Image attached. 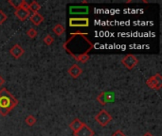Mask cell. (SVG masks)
<instances>
[{
    "mask_svg": "<svg viewBox=\"0 0 162 136\" xmlns=\"http://www.w3.org/2000/svg\"><path fill=\"white\" fill-rule=\"evenodd\" d=\"M87 36L88 33L84 32L70 33V37L63 45V48L73 58L88 54L94 48V44L88 40Z\"/></svg>",
    "mask_w": 162,
    "mask_h": 136,
    "instance_id": "cell-1",
    "label": "cell"
},
{
    "mask_svg": "<svg viewBox=\"0 0 162 136\" xmlns=\"http://www.w3.org/2000/svg\"><path fill=\"white\" fill-rule=\"evenodd\" d=\"M97 101L102 104V105H106L110 102L114 101V94L109 91L102 92L98 96H97Z\"/></svg>",
    "mask_w": 162,
    "mask_h": 136,
    "instance_id": "cell-7",
    "label": "cell"
},
{
    "mask_svg": "<svg viewBox=\"0 0 162 136\" xmlns=\"http://www.w3.org/2000/svg\"><path fill=\"white\" fill-rule=\"evenodd\" d=\"M85 124V123H83V121H81L79 118H75L74 119L70 124H69V128L71 129V130L73 131V133H75V132H77L79 130H81L83 127V125Z\"/></svg>",
    "mask_w": 162,
    "mask_h": 136,
    "instance_id": "cell-13",
    "label": "cell"
},
{
    "mask_svg": "<svg viewBox=\"0 0 162 136\" xmlns=\"http://www.w3.org/2000/svg\"><path fill=\"white\" fill-rule=\"evenodd\" d=\"M67 73H68V75L73 78V79H77L79 78L82 74H83V69L81 66H79L78 64H73L71 65L68 70H67Z\"/></svg>",
    "mask_w": 162,
    "mask_h": 136,
    "instance_id": "cell-9",
    "label": "cell"
},
{
    "mask_svg": "<svg viewBox=\"0 0 162 136\" xmlns=\"http://www.w3.org/2000/svg\"><path fill=\"white\" fill-rule=\"evenodd\" d=\"M30 20L34 25V26L38 27L44 22L45 18L42 14H39V12H33L31 15H30Z\"/></svg>",
    "mask_w": 162,
    "mask_h": 136,
    "instance_id": "cell-12",
    "label": "cell"
},
{
    "mask_svg": "<svg viewBox=\"0 0 162 136\" xmlns=\"http://www.w3.org/2000/svg\"><path fill=\"white\" fill-rule=\"evenodd\" d=\"M10 53L14 59H19V58H21L24 55L25 50H24L23 47L20 45H14V46L10 49Z\"/></svg>",
    "mask_w": 162,
    "mask_h": 136,
    "instance_id": "cell-10",
    "label": "cell"
},
{
    "mask_svg": "<svg viewBox=\"0 0 162 136\" xmlns=\"http://www.w3.org/2000/svg\"><path fill=\"white\" fill-rule=\"evenodd\" d=\"M112 136H126V135L122 132V130H116L113 134H112Z\"/></svg>",
    "mask_w": 162,
    "mask_h": 136,
    "instance_id": "cell-24",
    "label": "cell"
},
{
    "mask_svg": "<svg viewBox=\"0 0 162 136\" xmlns=\"http://www.w3.org/2000/svg\"><path fill=\"white\" fill-rule=\"evenodd\" d=\"M52 31L54 32V34H56L57 36H61L62 34H64L66 31V28L64 26H62L61 24H57L56 26L53 27Z\"/></svg>",
    "mask_w": 162,
    "mask_h": 136,
    "instance_id": "cell-15",
    "label": "cell"
},
{
    "mask_svg": "<svg viewBox=\"0 0 162 136\" xmlns=\"http://www.w3.org/2000/svg\"><path fill=\"white\" fill-rule=\"evenodd\" d=\"M41 9V5L37 2V1H32L31 3H30V10L33 12H38V10Z\"/></svg>",
    "mask_w": 162,
    "mask_h": 136,
    "instance_id": "cell-18",
    "label": "cell"
},
{
    "mask_svg": "<svg viewBox=\"0 0 162 136\" xmlns=\"http://www.w3.org/2000/svg\"><path fill=\"white\" fill-rule=\"evenodd\" d=\"M8 2L10 6H12V8H14L15 10L19 9L20 5H21V1H18V0H9Z\"/></svg>",
    "mask_w": 162,
    "mask_h": 136,
    "instance_id": "cell-21",
    "label": "cell"
},
{
    "mask_svg": "<svg viewBox=\"0 0 162 136\" xmlns=\"http://www.w3.org/2000/svg\"><path fill=\"white\" fill-rule=\"evenodd\" d=\"M89 12V7L87 6H71L69 7L70 14H87Z\"/></svg>",
    "mask_w": 162,
    "mask_h": 136,
    "instance_id": "cell-8",
    "label": "cell"
},
{
    "mask_svg": "<svg viewBox=\"0 0 162 136\" xmlns=\"http://www.w3.org/2000/svg\"><path fill=\"white\" fill-rule=\"evenodd\" d=\"M5 83V80L1 77V76H0V88H1L2 87V86H3V84Z\"/></svg>",
    "mask_w": 162,
    "mask_h": 136,
    "instance_id": "cell-25",
    "label": "cell"
},
{
    "mask_svg": "<svg viewBox=\"0 0 162 136\" xmlns=\"http://www.w3.org/2000/svg\"><path fill=\"white\" fill-rule=\"evenodd\" d=\"M143 136H154L151 132H145L144 134H143Z\"/></svg>",
    "mask_w": 162,
    "mask_h": 136,
    "instance_id": "cell-26",
    "label": "cell"
},
{
    "mask_svg": "<svg viewBox=\"0 0 162 136\" xmlns=\"http://www.w3.org/2000/svg\"><path fill=\"white\" fill-rule=\"evenodd\" d=\"M36 122H37V119H36V117L33 116L32 115H29L26 117V119H25V123H26V124H27L28 126H30V127L34 126V125L36 124Z\"/></svg>",
    "mask_w": 162,
    "mask_h": 136,
    "instance_id": "cell-16",
    "label": "cell"
},
{
    "mask_svg": "<svg viewBox=\"0 0 162 136\" xmlns=\"http://www.w3.org/2000/svg\"><path fill=\"white\" fill-rule=\"evenodd\" d=\"M7 19H8V15L2 10H0V25H2Z\"/></svg>",
    "mask_w": 162,
    "mask_h": 136,
    "instance_id": "cell-23",
    "label": "cell"
},
{
    "mask_svg": "<svg viewBox=\"0 0 162 136\" xmlns=\"http://www.w3.org/2000/svg\"><path fill=\"white\" fill-rule=\"evenodd\" d=\"M18 105V100L6 88L0 90V115L7 116Z\"/></svg>",
    "mask_w": 162,
    "mask_h": 136,
    "instance_id": "cell-2",
    "label": "cell"
},
{
    "mask_svg": "<svg viewBox=\"0 0 162 136\" xmlns=\"http://www.w3.org/2000/svg\"><path fill=\"white\" fill-rule=\"evenodd\" d=\"M121 64L125 66L128 70H131V69L135 68L136 65H138L139 60L135 55L128 54V55H126L125 57L121 60Z\"/></svg>",
    "mask_w": 162,
    "mask_h": 136,
    "instance_id": "cell-6",
    "label": "cell"
},
{
    "mask_svg": "<svg viewBox=\"0 0 162 136\" xmlns=\"http://www.w3.org/2000/svg\"><path fill=\"white\" fill-rule=\"evenodd\" d=\"M53 42H54V38H53V37H52L51 35L47 34V35L45 36V38H44V43H45L47 45H51L53 44Z\"/></svg>",
    "mask_w": 162,
    "mask_h": 136,
    "instance_id": "cell-20",
    "label": "cell"
},
{
    "mask_svg": "<svg viewBox=\"0 0 162 136\" xmlns=\"http://www.w3.org/2000/svg\"><path fill=\"white\" fill-rule=\"evenodd\" d=\"M68 25L70 28H87L89 27L90 21L86 17H81V18L72 17L69 19Z\"/></svg>",
    "mask_w": 162,
    "mask_h": 136,
    "instance_id": "cell-5",
    "label": "cell"
},
{
    "mask_svg": "<svg viewBox=\"0 0 162 136\" xmlns=\"http://www.w3.org/2000/svg\"><path fill=\"white\" fill-rule=\"evenodd\" d=\"M112 120H113V117H112V115L104 109L102 110L101 112L95 116V121L102 127L107 126Z\"/></svg>",
    "mask_w": 162,
    "mask_h": 136,
    "instance_id": "cell-3",
    "label": "cell"
},
{
    "mask_svg": "<svg viewBox=\"0 0 162 136\" xmlns=\"http://www.w3.org/2000/svg\"><path fill=\"white\" fill-rule=\"evenodd\" d=\"M20 9H22L24 10L30 11V4L27 1H25V0H22V1H21V5H20Z\"/></svg>",
    "mask_w": 162,
    "mask_h": 136,
    "instance_id": "cell-22",
    "label": "cell"
},
{
    "mask_svg": "<svg viewBox=\"0 0 162 136\" xmlns=\"http://www.w3.org/2000/svg\"><path fill=\"white\" fill-rule=\"evenodd\" d=\"M146 85L149 88L153 90H159L162 87V76L159 73L155 74V76H152L146 80Z\"/></svg>",
    "mask_w": 162,
    "mask_h": 136,
    "instance_id": "cell-4",
    "label": "cell"
},
{
    "mask_svg": "<svg viewBox=\"0 0 162 136\" xmlns=\"http://www.w3.org/2000/svg\"><path fill=\"white\" fill-rule=\"evenodd\" d=\"M27 35L30 37V39H34V38H36V37H37V35H38V31H37L35 29L31 28V29H30L27 31Z\"/></svg>",
    "mask_w": 162,
    "mask_h": 136,
    "instance_id": "cell-19",
    "label": "cell"
},
{
    "mask_svg": "<svg viewBox=\"0 0 162 136\" xmlns=\"http://www.w3.org/2000/svg\"><path fill=\"white\" fill-rule=\"evenodd\" d=\"M14 14H15V16L20 20V21H26L29 17H30V11H28V10H22V9H17V10H15V11H14Z\"/></svg>",
    "mask_w": 162,
    "mask_h": 136,
    "instance_id": "cell-14",
    "label": "cell"
},
{
    "mask_svg": "<svg viewBox=\"0 0 162 136\" xmlns=\"http://www.w3.org/2000/svg\"><path fill=\"white\" fill-rule=\"evenodd\" d=\"M73 134H74V136H94L95 132L90 127H88L86 124H84L81 130H79L77 132L73 133Z\"/></svg>",
    "mask_w": 162,
    "mask_h": 136,
    "instance_id": "cell-11",
    "label": "cell"
},
{
    "mask_svg": "<svg viewBox=\"0 0 162 136\" xmlns=\"http://www.w3.org/2000/svg\"><path fill=\"white\" fill-rule=\"evenodd\" d=\"M76 60H78L79 63H82V64H85L86 61H88L90 60V56L88 54H83V55H80V56H77L74 58Z\"/></svg>",
    "mask_w": 162,
    "mask_h": 136,
    "instance_id": "cell-17",
    "label": "cell"
}]
</instances>
